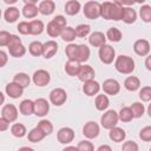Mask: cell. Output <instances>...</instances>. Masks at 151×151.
<instances>
[{"label": "cell", "mask_w": 151, "mask_h": 151, "mask_svg": "<svg viewBox=\"0 0 151 151\" xmlns=\"http://www.w3.org/2000/svg\"><path fill=\"white\" fill-rule=\"evenodd\" d=\"M110 104V100L107 98L106 94H98L97 98H96V101H94V105H96V109L99 110V111H104L107 109Z\"/></svg>", "instance_id": "obj_31"}, {"label": "cell", "mask_w": 151, "mask_h": 151, "mask_svg": "<svg viewBox=\"0 0 151 151\" xmlns=\"http://www.w3.org/2000/svg\"><path fill=\"white\" fill-rule=\"evenodd\" d=\"M26 127H25V125H22V124H20V123H15V124H13L12 125V127H11V133L14 136V137H17V138H22L24 136H26Z\"/></svg>", "instance_id": "obj_35"}, {"label": "cell", "mask_w": 151, "mask_h": 151, "mask_svg": "<svg viewBox=\"0 0 151 151\" xmlns=\"http://www.w3.org/2000/svg\"><path fill=\"white\" fill-rule=\"evenodd\" d=\"M130 109H131L132 114H133L134 118H139V117H142V116L144 114V111H145L144 105H143L142 103H138V101L133 103V104L130 106Z\"/></svg>", "instance_id": "obj_44"}, {"label": "cell", "mask_w": 151, "mask_h": 151, "mask_svg": "<svg viewBox=\"0 0 151 151\" xmlns=\"http://www.w3.org/2000/svg\"><path fill=\"white\" fill-rule=\"evenodd\" d=\"M7 63V55L4 51H0V67H4Z\"/></svg>", "instance_id": "obj_54"}, {"label": "cell", "mask_w": 151, "mask_h": 151, "mask_svg": "<svg viewBox=\"0 0 151 151\" xmlns=\"http://www.w3.org/2000/svg\"><path fill=\"white\" fill-rule=\"evenodd\" d=\"M29 27H31V32L29 34H33V35H38V34H41L42 31H44V24L41 20H32L29 22Z\"/></svg>", "instance_id": "obj_36"}, {"label": "cell", "mask_w": 151, "mask_h": 151, "mask_svg": "<svg viewBox=\"0 0 151 151\" xmlns=\"http://www.w3.org/2000/svg\"><path fill=\"white\" fill-rule=\"evenodd\" d=\"M1 117L5 118L7 122L13 123L18 118V109L13 104H7L1 109Z\"/></svg>", "instance_id": "obj_8"}, {"label": "cell", "mask_w": 151, "mask_h": 151, "mask_svg": "<svg viewBox=\"0 0 151 151\" xmlns=\"http://www.w3.org/2000/svg\"><path fill=\"white\" fill-rule=\"evenodd\" d=\"M112 9H113V2L110 1H105L101 4V11H100V17L106 19V20H111V14H112Z\"/></svg>", "instance_id": "obj_33"}, {"label": "cell", "mask_w": 151, "mask_h": 151, "mask_svg": "<svg viewBox=\"0 0 151 151\" xmlns=\"http://www.w3.org/2000/svg\"><path fill=\"white\" fill-rule=\"evenodd\" d=\"M28 51L34 57H39L42 55V51H44V44H41L40 41H32L28 46Z\"/></svg>", "instance_id": "obj_34"}, {"label": "cell", "mask_w": 151, "mask_h": 151, "mask_svg": "<svg viewBox=\"0 0 151 151\" xmlns=\"http://www.w3.org/2000/svg\"><path fill=\"white\" fill-rule=\"evenodd\" d=\"M106 38L109 40H111V41L118 42L122 39V32L118 28H116V27H110L107 29V32H106Z\"/></svg>", "instance_id": "obj_40"}, {"label": "cell", "mask_w": 151, "mask_h": 151, "mask_svg": "<svg viewBox=\"0 0 151 151\" xmlns=\"http://www.w3.org/2000/svg\"><path fill=\"white\" fill-rule=\"evenodd\" d=\"M60 37H61V39H63L64 41H67V42H71V44H72V41L76 39L77 34H76L74 28L66 26L65 28H63V31H61V33H60Z\"/></svg>", "instance_id": "obj_29"}, {"label": "cell", "mask_w": 151, "mask_h": 151, "mask_svg": "<svg viewBox=\"0 0 151 151\" xmlns=\"http://www.w3.org/2000/svg\"><path fill=\"white\" fill-rule=\"evenodd\" d=\"M78 78H79V80H81L84 83L93 80V78H94V70L90 65H81L80 71L78 73Z\"/></svg>", "instance_id": "obj_15"}, {"label": "cell", "mask_w": 151, "mask_h": 151, "mask_svg": "<svg viewBox=\"0 0 151 151\" xmlns=\"http://www.w3.org/2000/svg\"><path fill=\"white\" fill-rule=\"evenodd\" d=\"M99 90H100V85L94 79L93 80H90V81H86L83 85V92L86 96H88V97H92V96L97 94L99 92Z\"/></svg>", "instance_id": "obj_16"}, {"label": "cell", "mask_w": 151, "mask_h": 151, "mask_svg": "<svg viewBox=\"0 0 151 151\" xmlns=\"http://www.w3.org/2000/svg\"><path fill=\"white\" fill-rule=\"evenodd\" d=\"M150 151H151V147H150Z\"/></svg>", "instance_id": "obj_60"}, {"label": "cell", "mask_w": 151, "mask_h": 151, "mask_svg": "<svg viewBox=\"0 0 151 151\" xmlns=\"http://www.w3.org/2000/svg\"><path fill=\"white\" fill-rule=\"evenodd\" d=\"M119 120V117H118V113L114 111V110H109L106 111L101 118H100V124L104 129H107V130H111L113 127H116L117 123Z\"/></svg>", "instance_id": "obj_3"}, {"label": "cell", "mask_w": 151, "mask_h": 151, "mask_svg": "<svg viewBox=\"0 0 151 151\" xmlns=\"http://www.w3.org/2000/svg\"><path fill=\"white\" fill-rule=\"evenodd\" d=\"M138 144L133 140H127L123 144L122 146V151H138Z\"/></svg>", "instance_id": "obj_50"}, {"label": "cell", "mask_w": 151, "mask_h": 151, "mask_svg": "<svg viewBox=\"0 0 151 151\" xmlns=\"http://www.w3.org/2000/svg\"><path fill=\"white\" fill-rule=\"evenodd\" d=\"M114 58H116V51L111 45L105 44L101 47H99V59L101 60V63L109 65L113 63Z\"/></svg>", "instance_id": "obj_4"}, {"label": "cell", "mask_w": 151, "mask_h": 151, "mask_svg": "<svg viewBox=\"0 0 151 151\" xmlns=\"http://www.w3.org/2000/svg\"><path fill=\"white\" fill-rule=\"evenodd\" d=\"M4 17H5V20L7 22H14L19 19L20 17V12L17 7H8L5 13H4Z\"/></svg>", "instance_id": "obj_24"}, {"label": "cell", "mask_w": 151, "mask_h": 151, "mask_svg": "<svg viewBox=\"0 0 151 151\" xmlns=\"http://www.w3.org/2000/svg\"><path fill=\"white\" fill-rule=\"evenodd\" d=\"M63 151H79L77 146H66Z\"/></svg>", "instance_id": "obj_57"}, {"label": "cell", "mask_w": 151, "mask_h": 151, "mask_svg": "<svg viewBox=\"0 0 151 151\" xmlns=\"http://www.w3.org/2000/svg\"><path fill=\"white\" fill-rule=\"evenodd\" d=\"M35 0H26L25 1V6L22 8V13H24V17L25 18H35L38 12H39V8L38 6H35Z\"/></svg>", "instance_id": "obj_12"}, {"label": "cell", "mask_w": 151, "mask_h": 151, "mask_svg": "<svg viewBox=\"0 0 151 151\" xmlns=\"http://www.w3.org/2000/svg\"><path fill=\"white\" fill-rule=\"evenodd\" d=\"M32 79H33V83H34L37 86L42 87V86H46V85L50 83L51 76H50V73H48L47 71H45V70H38V71L34 72Z\"/></svg>", "instance_id": "obj_6"}, {"label": "cell", "mask_w": 151, "mask_h": 151, "mask_svg": "<svg viewBox=\"0 0 151 151\" xmlns=\"http://www.w3.org/2000/svg\"><path fill=\"white\" fill-rule=\"evenodd\" d=\"M52 20H53L58 26H60L61 28H65V27H66V19H65L63 15H57V17H54Z\"/></svg>", "instance_id": "obj_52"}, {"label": "cell", "mask_w": 151, "mask_h": 151, "mask_svg": "<svg viewBox=\"0 0 151 151\" xmlns=\"http://www.w3.org/2000/svg\"><path fill=\"white\" fill-rule=\"evenodd\" d=\"M13 81L17 83L18 85H20L22 88H25V87H27V86L29 85V83H31V78H29L26 73L20 72V73H17V74L14 76Z\"/></svg>", "instance_id": "obj_30"}, {"label": "cell", "mask_w": 151, "mask_h": 151, "mask_svg": "<svg viewBox=\"0 0 151 151\" xmlns=\"http://www.w3.org/2000/svg\"><path fill=\"white\" fill-rule=\"evenodd\" d=\"M47 34L50 35V37H52V38H55V37H58V35H60V33H61V31H63V28L60 27V26H58L53 20H51L48 24H47Z\"/></svg>", "instance_id": "obj_38"}, {"label": "cell", "mask_w": 151, "mask_h": 151, "mask_svg": "<svg viewBox=\"0 0 151 151\" xmlns=\"http://www.w3.org/2000/svg\"><path fill=\"white\" fill-rule=\"evenodd\" d=\"M78 150L79 151H94V147H93V144L88 140H81L78 143L77 145Z\"/></svg>", "instance_id": "obj_49"}, {"label": "cell", "mask_w": 151, "mask_h": 151, "mask_svg": "<svg viewBox=\"0 0 151 151\" xmlns=\"http://www.w3.org/2000/svg\"><path fill=\"white\" fill-rule=\"evenodd\" d=\"M103 90L106 94H110V96H116L119 93L120 91V85L119 83L116 80V79H106L103 84Z\"/></svg>", "instance_id": "obj_10"}, {"label": "cell", "mask_w": 151, "mask_h": 151, "mask_svg": "<svg viewBox=\"0 0 151 151\" xmlns=\"http://www.w3.org/2000/svg\"><path fill=\"white\" fill-rule=\"evenodd\" d=\"M18 151H34L32 147H28V146H24V147H20Z\"/></svg>", "instance_id": "obj_58"}, {"label": "cell", "mask_w": 151, "mask_h": 151, "mask_svg": "<svg viewBox=\"0 0 151 151\" xmlns=\"http://www.w3.org/2000/svg\"><path fill=\"white\" fill-rule=\"evenodd\" d=\"M8 51H9V54L14 58L24 57L25 53H26V48L22 44H18V45H14L12 47H8Z\"/></svg>", "instance_id": "obj_37"}, {"label": "cell", "mask_w": 151, "mask_h": 151, "mask_svg": "<svg viewBox=\"0 0 151 151\" xmlns=\"http://www.w3.org/2000/svg\"><path fill=\"white\" fill-rule=\"evenodd\" d=\"M50 111V104L44 98H38L34 100V114L38 117H44Z\"/></svg>", "instance_id": "obj_7"}, {"label": "cell", "mask_w": 151, "mask_h": 151, "mask_svg": "<svg viewBox=\"0 0 151 151\" xmlns=\"http://www.w3.org/2000/svg\"><path fill=\"white\" fill-rule=\"evenodd\" d=\"M66 99H67V94L64 88L57 87L53 88L50 93V101L55 106H61L66 101Z\"/></svg>", "instance_id": "obj_5"}, {"label": "cell", "mask_w": 151, "mask_h": 151, "mask_svg": "<svg viewBox=\"0 0 151 151\" xmlns=\"http://www.w3.org/2000/svg\"><path fill=\"white\" fill-rule=\"evenodd\" d=\"M8 125H9V122H7L5 118H0V131H6L8 129Z\"/></svg>", "instance_id": "obj_53"}, {"label": "cell", "mask_w": 151, "mask_h": 151, "mask_svg": "<svg viewBox=\"0 0 151 151\" xmlns=\"http://www.w3.org/2000/svg\"><path fill=\"white\" fill-rule=\"evenodd\" d=\"M139 138L144 142H151V126H145L139 132Z\"/></svg>", "instance_id": "obj_47"}, {"label": "cell", "mask_w": 151, "mask_h": 151, "mask_svg": "<svg viewBox=\"0 0 151 151\" xmlns=\"http://www.w3.org/2000/svg\"><path fill=\"white\" fill-rule=\"evenodd\" d=\"M83 134L88 139L96 138L99 134V125L96 122H87L83 127Z\"/></svg>", "instance_id": "obj_11"}, {"label": "cell", "mask_w": 151, "mask_h": 151, "mask_svg": "<svg viewBox=\"0 0 151 151\" xmlns=\"http://www.w3.org/2000/svg\"><path fill=\"white\" fill-rule=\"evenodd\" d=\"M58 51V44L54 40H48L44 44V51H42V55L46 59L52 58Z\"/></svg>", "instance_id": "obj_18"}, {"label": "cell", "mask_w": 151, "mask_h": 151, "mask_svg": "<svg viewBox=\"0 0 151 151\" xmlns=\"http://www.w3.org/2000/svg\"><path fill=\"white\" fill-rule=\"evenodd\" d=\"M124 87H125L127 91H131V92L137 91V90L140 87V80H139V78H137V77H134V76L127 77V78L125 79V81H124Z\"/></svg>", "instance_id": "obj_22"}, {"label": "cell", "mask_w": 151, "mask_h": 151, "mask_svg": "<svg viewBox=\"0 0 151 151\" xmlns=\"http://www.w3.org/2000/svg\"><path fill=\"white\" fill-rule=\"evenodd\" d=\"M39 8V13L44 14V15H50L54 12V8H55V4L52 1V0H44L39 4L38 6Z\"/></svg>", "instance_id": "obj_20"}, {"label": "cell", "mask_w": 151, "mask_h": 151, "mask_svg": "<svg viewBox=\"0 0 151 151\" xmlns=\"http://www.w3.org/2000/svg\"><path fill=\"white\" fill-rule=\"evenodd\" d=\"M137 19V13L132 7H124V12H123V21L125 24H132Z\"/></svg>", "instance_id": "obj_27"}, {"label": "cell", "mask_w": 151, "mask_h": 151, "mask_svg": "<svg viewBox=\"0 0 151 151\" xmlns=\"http://www.w3.org/2000/svg\"><path fill=\"white\" fill-rule=\"evenodd\" d=\"M109 137H110V139L113 140L114 143H120V142H123V140L125 139L126 133H125V131H124L122 127L116 126V127H113V129L110 130Z\"/></svg>", "instance_id": "obj_19"}, {"label": "cell", "mask_w": 151, "mask_h": 151, "mask_svg": "<svg viewBox=\"0 0 151 151\" xmlns=\"http://www.w3.org/2000/svg\"><path fill=\"white\" fill-rule=\"evenodd\" d=\"M19 111L24 114V116H31L32 113H34V101L29 100V99H25L20 103L19 106Z\"/></svg>", "instance_id": "obj_23"}, {"label": "cell", "mask_w": 151, "mask_h": 151, "mask_svg": "<svg viewBox=\"0 0 151 151\" xmlns=\"http://www.w3.org/2000/svg\"><path fill=\"white\" fill-rule=\"evenodd\" d=\"M90 48L85 45V44H81L79 45V50H78V57H77V61L79 63H85L90 58Z\"/></svg>", "instance_id": "obj_32"}, {"label": "cell", "mask_w": 151, "mask_h": 151, "mask_svg": "<svg viewBox=\"0 0 151 151\" xmlns=\"http://www.w3.org/2000/svg\"><path fill=\"white\" fill-rule=\"evenodd\" d=\"M139 98L143 101H150L151 100V86H144L139 91Z\"/></svg>", "instance_id": "obj_46"}, {"label": "cell", "mask_w": 151, "mask_h": 151, "mask_svg": "<svg viewBox=\"0 0 151 151\" xmlns=\"http://www.w3.org/2000/svg\"><path fill=\"white\" fill-rule=\"evenodd\" d=\"M74 31H76L77 37H79V38H84V37H86V35L90 33L91 27H90V25L81 24V25H78V26L74 28Z\"/></svg>", "instance_id": "obj_45"}, {"label": "cell", "mask_w": 151, "mask_h": 151, "mask_svg": "<svg viewBox=\"0 0 151 151\" xmlns=\"http://www.w3.org/2000/svg\"><path fill=\"white\" fill-rule=\"evenodd\" d=\"M147 113H149V116L151 117V104H150L149 107H147Z\"/></svg>", "instance_id": "obj_59"}, {"label": "cell", "mask_w": 151, "mask_h": 151, "mask_svg": "<svg viewBox=\"0 0 151 151\" xmlns=\"http://www.w3.org/2000/svg\"><path fill=\"white\" fill-rule=\"evenodd\" d=\"M139 15L144 22H151V6L143 5L139 8Z\"/></svg>", "instance_id": "obj_42"}, {"label": "cell", "mask_w": 151, "mask_h": 151, "mask_svg": "<svg viewBox=\"0 0 151 151\" xmlns=\"http://www.w3.org/2000/svg\"><path fill=\"white\" fill-rule=\"evenodd\" d=\"M133 51L138 54V55H147L150 52V44L147 40L145 39H138L134 41L133 44Z\"/></svg>", "instance_id": "obj_13"}, {"label": "cell", "mask_w": 151, "mask_h": 151, "mask_svg": "<svg viewBox=\"0 0 151 151\" xmlns=\"http://www.w3.org/2000/svg\"><path fill=\"white\" fill-rule=\"evenodd\" d=\"M45 137H46V134H45L38 126L34 127V129H32V130L28 132V136H27L28 140L32 142V143H38V142L42 140Z\"/></svg>", "instance_id": "obj_25"}, {"label": "cell", "mask_w": 151, "mask_h": 151, "mask_svg": "<svg viewBox=\"0 0 151 151\" xmlns=\"http://www.w3.org/2000/svg\"><path fill=\"white\" fill-rule=\"evenodd\" d=\"M84 15L90 19V20H94L97 18L100 17V11H101V4H99L98 1H87L84 5Z\"/></svg>", "instance_id": "obj_2"}, {"label": "cell", "mask_w": 151, "mask_h": 151, "mask_svg": "<svg viewBox=\"0 0 151 151\" xmlns=\"http://www.w3.org/2000/svg\"><path fill=\"white\" fill-rule=\"evenodd\" d=\"M114 67L119 73L123 74H130L134 70V61L131 57L129 55H119L117 57L114 61Z\"/></svg>", "instance_id": "obj_1"}, {"label": "cell", "mask_w": 151, "mask_h": 151, "mask_svg": "<svg viewBox=\"0 0 151 151\" xmlns=\"http://www.w3.org/2000/svg\"><path fill=\"white\" fill-rule=\"evenodd\" d=\"M12 35L9 32H6V31H1L0 32V46H8L11 39H12Z\"/></svg>", "instance_id": "obj_48"}, {"label": "cell", "mask_w": 151, "mask_h": 151, "mask_svg": "<svg viewBox=\"0 0 151 151\" xmlns=\"http://www.w3.org/2000/svg\"><path fill=\"white\" fill-rule=\"evenodd\" d=\"M118 117H119V120H122V122H124V123H129V122H131V120L134 118L130 107H123V109L119 111Z\"/></svg>", "instance_id": "obj_41"}, {"label": "cell", "mask_w": 151, "mask_h": 151, "mask_svg": "<svg viewBox=\"0 0 151 151\" xmlns=\"http://www.w3.org/2000/svg\"><path fill=\"white\" fill-rule=\"evenodd\" d=\"M5 92L7 93L8 97H11V98H13V99H17V98H19V97L22 96L24 88H22L20 85H18L17 83L12 81V83H8V84L6 85Z\"/></svg>", "instance_id": "obj_14"}, {"label": "cell", "mask_w": 151, "mask_h": 151, "mask_svg": "<svg viewBox=\"0 0 151 151\" xmlns=\"http://www.w3.org/2000/svg\"><path fill=\"white\" fill-rule=\"evenodd\" d=\"M78 50H79V45H77V44H68L66 46L65 53L68 57V60H77Z\"/></svg>", "instance_id": "obj_39"}, {"label": "cell", "mask_w": 151, "mask_h": 151, "mask_svg": "<svg viewBox=\"0 0 151 151\" xmlns=\"http://www.w3.org/2000/svg\"><path fill=\"white\" fill-rule=\"evenodd\" d=\"M145 66H146V68L149 71H151V54H149L146 57V59H145Z\"/></svg>", "instance_id": "obj_56"}, {"label": "cell", "mask_w": 151, "mask_h": 151, "mask_svg": "<svg viewBox=\"0 0 151 151\" xmlns=\"http://www.w3.org/2000/svg\"><path fill=\"white\" fill-rule=\"evenodd\" d=\"M80 9V2L76 0H70L65 4V12L68 15H74L79 12Z\"/></svg>", "instance_id": "obj_28"}, {"label": "cell", "mask_w": 151, "mask_h": 151, "mask_svg": "<svg viewBox=\"0 0 151 151\" xmlns=\"http://www.w3.org/2000/svg\"><path fill=\"white\" fill-rule=\"evenodd\" d=\"M97 151H112V149H111L110 145L104 144V145H100V146L97 149Z\"/></svg>", "instance_id": "obj_55"}, {"label": "cell", "mask_w": 151, "mask_h": 151, "mask_svg": "<svg viewBox=\"0 0 151 151\" xmlns=\"http://www.w3.org/2000/svg\"><path fill=\"white\" fill-rule=\"evenodd\" d=\"M57 138L61 144H70L74 139V131L71 127H61L57 133Z\"/></svg>", "instance_id": "obj_9"}, {"label": "cell", "mask_w": 151, "mask_h": 151, "mask_svg": "<svg viewBox=\"0 0 151 151\" xmlns=\"http://www.w3.org/2000/svg\"><path fill=\"white\" fill-rule=\"evenodd\" d=\"M37 126H38L46 136H47V134H51V133L53 132V125H52V123H51L50 120H47V119L40 120Z\"/></svg>", "instance_id": "obj_43"}, {"label": "cell", "mask_w": 151, "mask_h": 151, "mask_svg": "<svg viewBox=\"0 0 151 151\" xmlns=\"http://www.w3.org/2000/svg\"><path fill=\"white\" fill-rule=\"evenodd\" d=\"M18 31L21 33V34H29L31 32V27H29V22L27 21H21L18 24Z\"/></svg>", "instance_id": "obj_51"}, {"label": "cell", "mask_w": 151, "mask_h": 151, "mask_svg": "<svg viewBox=\"0 0 151 151\" xmlns=\"http://www.w3.org/2000/svg\"><path fill=\"white\" fill-rule=\"evenodd\" d=\"M123 12H124V6L122 5V2L114 1L113 2L112 14H111V20H114V21L122 20L123 19Z\"/></svg>", "instance_id": "obj_26"}, {"label": "cell", "mask_w": 151, "mask_h": 151, "mask_svg": "<svg viewBox=\"0 0 151 151\" xmlns=\"http://www.w3.org/2000/svg\"><path fill=\"white\" fill-rule=\"evenodd\" d=\"M80 67H81V65H80V63L77 61V60H68V61L65 64V71H66V73H67L68 76H71V77L78 76V73H79V71H80Z\"/></svg>", "instance_id": "obj_21"}, {"label": "cell", "mask_w": 151, "mask_h": 151, "mask_svg": "<svg viewBox=\"0 0 151 151\" xmlns=\"http://www.w3.org/2000/svg\"><path fill=\"white\" fill-rule=\"evenodd\" d=\"M105 41H106V35L101 32H93L88 38V42L93 47H101L103 45L106 44Z\"/></svg>", "instance_id": "obj_17"}]
</instances>
